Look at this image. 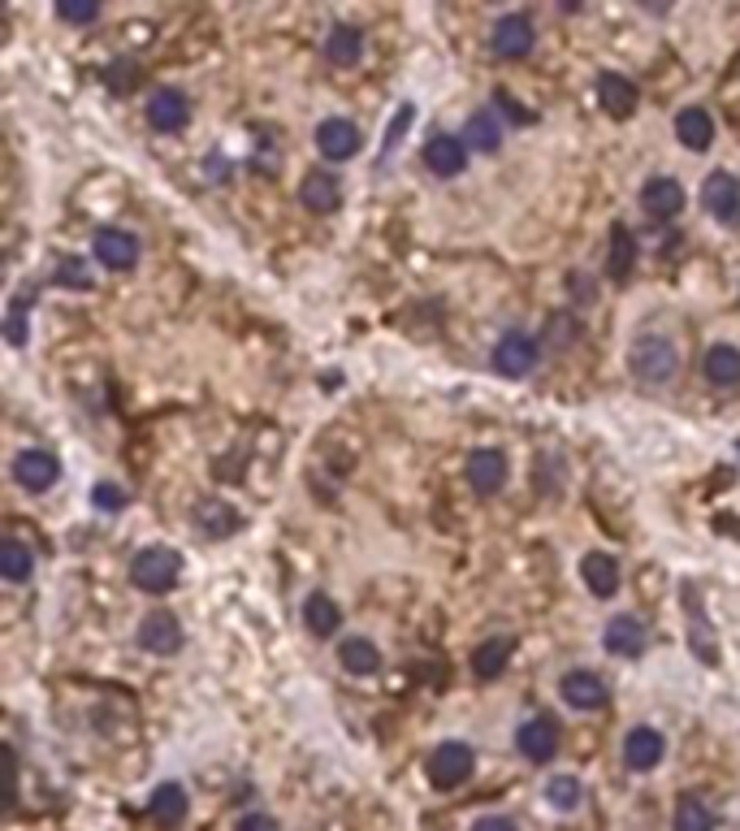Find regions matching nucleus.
<instances>
[{"instance_id": "7ed1b4c3", "label": "nucleus", "mask_w": 740, "mask_h": 831, "mask_svg": "<svg viewBox=\"0 0 740 831\" xmlns=\"http://www.w3.org/2000/svg\"><path fill=\"white\" fill-rule=\"evenodd\" d=\"M684 615H689V650L693 659H701L706 667L719 663V636H714V624L706 615V597L693 581H684Z\"/></svg>"}, {"instance_id": "423d86ee", "label": "nucleus", "mask_w": 740, "mask_h": 831, "mask_svg": "<svg viewBox=\"0 0 740 831\" xmlns=\"http://www.w3.org/2000/svg\"><path fill=\"white\" fill-rule=\"evenodd\" d=\"M537 364H542V343H537L533 334L511 329V334L499 338V347H494V368H499L503 377H529Z\"/></svg>"}, {"instance_id": "49530a36", "label": "nucleus", "mask_w": 740, "mask_h": 831, "mask_svg": "<svg viewBox=\"0 0 740 831\" xmlns=\"http://www.w3.org/2000/svg\"><path fill=\"white\" fill-rule=\"evenodd\" d=\"M494 100H499V105H503V113H506V118H511V121H529V113H524V109H520V105H515V100H511V96H506V91H499V96H494Z\"/></svg>"}, {"instance_id": "37998d69", "label": "nucleus", "mask_w": 740, "mask_h": 831, "mask_svg": "<svg viewBox=\"0 0 740 831\" xmlns=\"http://www.w3.org/2000/svg\"><path fill=\"white\" fill-rule=\"evenodd\" d=\"M234 831H282V828H277V819H269V814H247V819H238Z\"/></svg>"}, {"instance_id": "6e6552de", "label": "nucleus", "mask_w": 740, "mask_h": 831, "mask_svg": "<svg viewBox=\"0 0 740 831\" xmlns=\"http://www.w3.org/2000/svg\"><path fill=\"white\" fill-rule=\"evenodd\" d=\"M187 121H191V100H187V91H178V87H156L152 96H148V126H152V130H160V135H178V130H187Z\"/></svg>"}, {"instance_id": "393cba45", "label": "nucleus", "mask_w": 740, "mask_h": 831, "mask_svg": "<svg viewBox=\"0 0 740 831\" xmlns=\"http://www.w3.org/2000/svg\"><path fill=\"white\" fill-rule=\"evenodd\" d=\"M675 139L689 148V152H706L710 144H714V121H710V113L706 109H680L675 113Z\"/></svg>"}, {"instance_id": "39448f33", "label": "nucleus", "mask_w": 740, "mask_h": 831, "mask_svg": "<svg viewBox=\"0 0 740 831\" xmlns=\"http://www.w3.org/2000/svg\"><path fill=\"white\" fill-rule=\"evenodd\" d=\"M61 476V459L48 451V446H27L13 455V481L27 489V494H48Z\"/></svg>"}, {"instance_id": "e433bc0d", "label": "nucleus", "mask_w": 740, "mask_h": 831, "mask_svg": "<svg viewBox=\"0 0 740 831\" xmlns=\"http://www.w3.org/2000/svg\"><path fill=\"white\" fill-rule=\"evenodd\" d=\"M27 308H31V295H27V290L9 299V320H4L9 347H27Z\"/></svg>"}, {"instance_id": "c85d7f7f", "label": "nucleus", "mask_w": 740, "mask_h": 831, "mask_svg": "<svg viewBox=\"0 0 740 831\" xmlns=\"http://www.w3.org/2000/svg\"><path fill=\"white\" fill-rule=\"evenodd\" d=\"M325 57L334 66H355L364 57V31L359 27H347V22H334L329 36H325Z\"/></svg>"}, {"instance_id": "79ce46f5", "label": "nucleus", "mask_w": 740, "mask_h": 831, "mask_svg": "<svg viewBox=\"0 0 740 831\" xmlns=\"http://www.w3.org/2000/svg\"><path fill=\"white\" fill-rule=\"evenodd\" d=\"M568 295H572L576 304H593V299H598V286H593V277L589 274L572 269V274H568Z\"/></svg>"}, {"instance_id": "9b49d317", "label": "nucleus", "mask_w": 740, "mask_h": 831, "mask_svg": "<svg viewBox=\"0 0 740 831\" xmlns=\"http://www.w3.org/2000/svg\"><path fill=\"white\" fill-rule=\"evenodd\" d=\"M490 43H494V52H499L503 61H520V57H529V52H533L537 31H533V22H529L524 13H503V18L494 22V36H490Z\"/></svg>"}, {"instance_id": "aec40b11", "label": "nucleus", "mask_w": 740, "mask_h": 831, "mask_svg": "<svg viewBox=\"0 0 740 831\" xmlns=\"http://www.w3.org/2000/svg\"><path fill=\"white\" fill-rule=\"evenodd\" d=\"M641 208H645L654 221H671V217L684 212V187H680L675 178L659 174V178H650V182L641 187Z\"/></svg>"}, {"instance_id": "9d476101", "label": "nucleus", "mask_w": 740, "mask_h": 831, "mask_svg": "<svg viewBox=\"0 0 740 831\" xmlns=\"http://www.w3.org/2000/svg\"><path fill=\"white\" fill-rule=\"evenodd\" d=\"M91 251H96V260H100L105 269L126 274V269H135V260H139V238L130 235V230L105 226V230H96V238H91Z\"/></svg>"}, {"instance_id": "5701e85b", "label": "nucleus", "mask_w": 740, "mask_h": 831, "mask_svg": "<svg viewBox=\"0 0 740 831\" xmlns=\"http://www.w3.org/2000/svg\"><path fill=\"white\" fill-rule=\"evenodd\" d=\"M581 581L589 585V594L593 597H611L615 590H620V563H615V554L606 551H589L581 558Z\"/></svg>"}, {"instance_id": "f3484780", "label": "nucleus", "mask_w": 740, "mask_h": 831, "mask_svg": "<svg viewBox=\"0 0 740 831\" xmlns=\"http://www.w3.org/2000/svg\"><path fill=\"white\" fill-rule=\"evenodd\" d=\"M662 758H667V741H662L659 728H632L628 736H623V762H628V771H654Z\"/></svg>"}, {"instance_id": "ea45409f", "label": "nucleus", "mask_w": 740, "mask_h": 831, "mask_svg": "<svg viewBox=\"0 0 740 831\" xmlns=\"http://www.w3.org/2000/svg\"><path fill=\"white\" fill-rule=\"evenodd\" d=\"M57 18L70 22V27H87V22L100 18V4H87V0H61V4H57Z\"/></svg>"}, {"instance_id": "4468645a", "label": "nucleus", "mask_w": 740, "mask_h": 831, "mask_svg": "<svg viewBox=\"0 0 740 831\" xmlns=\"http://www.w3.org/2000/svg\"><path fill=\"white\" fill-rule=\"evenodd\" d=\"M559 693H563V702L572 706V711H602L606 706V680L598 672H589V667H576V672H568L563 680H559Z\"/></svg>"}, {"instance_id": "c756f323", "label": "nucleus", "mask_w": 740, "mask_h": 831, "mask_svg": "<svg viewBox=\"0 0 740 831\" xmlns=\"http://www.w3.org/2000/svg\"><path fill=\"white\" fill-rule=\"evenodd\" d=\"M511 654H515V641H511V636H490L485 645H476L472 672L481 675V680H499V675L506 672V663H511Z\"/></svg>"}, {"instance_id": "c03bdc74", "label": "nucleus", "mask_w": 740, "mask_h": 831, "mask_svg": "<svg viewBox=\"0 0 740 831\" xmlns=\"http://www.w3.org/2000/svg\"><path fill=\"white\" fill-rule=\"evenodd\" d=\"M105 79H109V87H114V91H126V87H130V79H135V75H130V61H117L114 70H105Z\"/></svg>"}, {"instance_id": "473e14b6", "label": "nucleus", "mask_w": 740, "mask_h": 831, "mask_svg": "<svg viewBox=\"0 0 740 831\" xmlns=\"http://www.w3.org/2000/svg\"><path fill=\"white\" fill-rule=\"evenodd\" d=\"M632 269H637V238H632V230H628V226H615V230H611L606 274L615 277V281H628V277H632Z\"/></svg>"}, {"instance_id": "1a4fd4ad", "label": "nucleus", "mask_w": 740, "mask_h": 831, "mask_svg": "<svg viewBox=\"0 0 740 831\" xmlns=\"http://www.w3.org/2000/svg\"><path fill=\"white\" fill-rule=\"evenodd\" d=\"M135 641H139V650H148V654H156V659H165V654L182 650V624H178L174 611H152V615L139 620Z\"/></svg>"}, {"instance_id": "2f4dec72", "label": "nucleus", "mask_w": 740, "mask_h": 831, "mask_svg": "<svg viewBox=\"0 0 740 831\" xmlns=\"http://www.w3.org/2000/svg\"><path fill=\"white\" fill-rule=\"evenodd\" d=\"M338 624H343V611H338V602L329 594H312L308 602H304V629H308L312 636H334Z\"/></svg>"}, {"instance_id": "f704fd0d", "label": "nucleus", "mask_w": 740, "mask_h": 831, "mask_svg": "<svg viewBox=\"0 0 740 831\" xmlns=\"http://www.w3.org/2000/svg\"><path fill=\"white\" fill-rule=\"evenodd\" d=\"M675 831H714V810L701 797H684L675 805Z\"/></svg>"}, {"instance_id": "4be33fe9", "label": "nucleus", "mask_w": 740, "mask_h": 831, "mask_svg": "<svg viewBox=\"0 0 740 831\" xmlns=\"http://www.w3.org/2000/svg\"><path fill=\"white\" fill-rule=\"evenodd\" d=\"M195 528H199L208 542H226V537H234V533L243 528V515L234 512L230 503H221V498H204V503L195 507Z\"/></svg>"}, {"instance_id": "20e7f679", "label": "nucleus", "mask_w": 740, "mask_h": 831, "mask_svg": "<svg viewBox=\"0 0 740 831\" xmlns=\"http://www.w3.org/2000/svg\"><path fill=\"white\" fill-rule=\"evenodd\" d=\"M472 771H476V758H472V750H467L464 741H446V745H437L433 758H428V780H433V789L442 792L467 784Z\"/></svg>"}, {"instance_id": "b1692460", "label": "nucleus", "mask_w": 740, "mask_h": 831, "mask_svg": "<svg viewBox=\"0 0 740 831\" xmlns=\"http://www.w3.org/2000/svg\"><path fill=\"white\" fill-rule=\"evenodd\" d=\"M706 382L719 390H737L740 386V347L732 343H714L706 352Z\"/></svg>"}, {"instance_id": "4c0bfd02", "label": "nucleus", "mask_w": 740, "mask_h": 831, "mask_svg": "<svg viewBox=\"0 0 740 831\" xmlns=\"http://www.w3.org/2000/svg\"><path fill=\"white\" fill-rule=\"evenodd\" d=\"M52 281L66 286V290H91V286H96V281H91V269H87L82 260H75V256L61 260V265L52 269Z\"/></svg>"}, {"instance_id": "f8f14e48", "label": "nucleus", "mask_w": 740, "mask_h": 831, "mask_svg": "<svg viewBox=\"0 0 740 831\" xmlns=\"http://www.w3.org/2000/svg\"><path fill=\"white\" fill-rule=\"evenodd\" d=\"M593 91H598V105H602V113L606 118H632L637 113V105H641V91H637V82L623 79V75H615V70H602L598 75V82H593Z\"/></svg>"}, {"instance_id": "72a5a7b5", "label": "nucleus", "mask_w": 740, "mask_h": 831, "mask_svg": "<svg viewBox=\"0 0 740 831\" xmlns=\"http://www.w3.org/2000/svg\"><path fill=\"white\" fill-rule=\"evenodd\" d=\"M545 343L554 352H572L581 343V320H576V313H554V317L545 320Z\"/></svg>"}, {"instance_id": "ddd939ff", "label": "nucleus", "mask_w": 740, "mask_h": 831, "mask_svg": "<svg viewBox=\"0 0 740 831\" xmlns=\"http://www.w3.org/2000/svg\"><path fill=\"white\" fill-rule=\"evenodd\" d=\"M364 148V135L359 126L347 118H325L316 126V152L325 160H351L355 152Z\"/></svg>"}, {"instance_id": "a211bd4d", "label": "nucleus", "mask_w": 740, "mask_h": 831, "mask_svg": "<svg viewBox=\"0 0 740 831\" xmlns=\"http://www.w3.org/2000/svg\"><path fill=\"white\" fill-rule=\"evenodd\" d=\"M299 199H304V208L320 212V217L338 212V208H343V182H338V174H329V169H308V178L299 182Z\"/></svg>"}, {"instance_id": "f257e3e1", "label": "nucleus", "mask_w": 740, "mask_h": 831, "mask_svg": "<svg viewBox=\"0 0 740 831\" xmlns=\"http://www.w3.org/2000/svg\"><path fill=\"white\" fill-rule=\"evenodd\" d=\"M628 373H632V382H641L645 390L671 386L675 373H680V352H675L671 338H662V334H641V338L628 347Z\"/></svg>"}, {"instance_id": "c9c22d12", "label": "nucleus", "mask_w": 740, "mask_h": 831, "mask_svg": "<svg viewBox=\"0 0 740 831\" xmlns=\"http://www.w3.org/2000/svg\"><path fill=\"white\" fill-rule=\"evenodd\" d=\"M581 797H584V784L576 775H554V780L545 784V801H550L554 810H563V814H572V810L581 805Z\"/></svg>"}, {"instance_id": "58836bf2", "label": "nucleus", "mask_w": 740, "mask_h": 831, "mask_svg": "<svg viewBox=\"0 0 740 831\" xmlns=\"http://www.w3.org/2000/svg\"><path fill=\"white\" fill-rule=\"evenodd\" d=\"M412 118H416V105H407V100H403V105H398V113H394V121H389V130H386V144H382V160L398 152V144H403V135H407Z\"/></svg>"}, {"instance_id": "412c9836", "label": "nucleus", "mask_w": 740, "mask_h": 831, "mask_svg": "<svg viewBox=\"0 0 740 831\" xmlns=\"http://www.w3.org/2000/svg\"><path fill=\"white\" fill-rule=\"evenodd\" d=\"M602 645H606L615 659H641L645 645H650V633H645V624H641L637 615H615V620L606 624V633H602Z\"/></svg>"}, {"instance_id": "a878e982", "label": "nucleus", "mask_w": 740, "mask_h": 831, "mask_svg": "<svg viewBox=\"0 0 740 831\" xmlns=\"http://www.w3.org/2000/svg\"><path fill=\"white\" fill-rule=\"evenodd\" d=\"M187 789L182 784H160V789L152 792V801H148V814H152L156 828H178L182 819H187Z\"/></svg>"}, {"instance_id": "2eb2a0df", "label": "nucleus", "mask_w": 740, "mask_h": 831, "mask_svg": "<svg viewBox=\"0 0 740 831\" xmlns=\"http://www.w3.org/2000/svg\"><path fill=\"white\" fill-rule=\"evenodd\" d=\"M464 473H467V485H472L481 498H490V494H499L506 485V455L494 451V446H481V451L467 455Z\"/></svg>"}, {"instance_id": "a18cd8bd", "label": "nucleus", "mask_w": 740, "mask_h": 831, "mask_svg": "<svg viewBox=\"0 0 740 831\" xmlns=\"http://www.w3.org/2000/svg\"><path fill=\"white\" fill-rule=\"evenodd\" d=\"M472 831H515V823H511V819H503V814H490V819H481Z\"/></svg>"}, {"instance_id": "6ab92c4d", "label": "nucleus", "mask_w": 740, "mask_h": 831, "mask_svg": "<svg viewBox=\"0 0 740 831\" xmlns=\"http://www.w3.org/2000/svg\"><path fill=\"white\" fill-rule=\"evenodd\" d=\"M515 750L524 753L529 762H550L554 750H559V723L545 719V714L529 719V723H520V732H515Z\"/></svg>"}, {"instance_id": "7c9ffc66", "label": "nucleus", "mask_w": 740, "mask_h": 831, "mask_svg": "<svg viewBox=\"0 0 740 831\" xmlns=\"http://www.w3.org/2000/svg\"><path fill=\"white\" fill-rule=\"evenodd\" d=\"M31 572H36V551L27 542H18V537H4L0 542V576L9 585H22Z\"/></svg>"}, {"instance_id": "dca6fc26", "label": "nucleus", "mask_w": 740, "mask_h": 831, "mask_svg": "<svg viewBox=\"0 0 740 831\" xmlns=\"http://www.w3.org/2000/svg\"><path fill=\"white\" fill-rule=\"evenodd\" d=\"M425 165H428V174H437V178H460V174L467 169L464 135H446V130H437V135L425 144Z\"/></svg>"}, {"instance_id": "0eeeda50", "label": "nucleus", "mask_w": 740, "mask_h": 831, "mask_svg": "<svg viewBox=\"0 0 740 831\" xmlns=\"http://www.w3.org/2000/svg\"><path fill=\"white\" fill-rule=\"evenodd\" d=\"M701 208L719 221V226H737L740 221V178L719 169L701 182Z\"/></svg>"}, {"instance_id": "a19ab883", "label": "nucleus", "mask_w": 740, "mask_h": 831, "mask_svg": "<svg viewBox=\"0 0 740 831\" xmlns=\"http://www.w3.org/2000/svg\"><path fill=\"white\" fill-rule=\"evenodd\" d=\"M91 503H96L100 512H121V507H126V494L117 489L114 481H100V485L91 489Z\"/></svg>"}, {"instance_id": "bb28decb", "label": "nucleus", "mask_w": 740, "mask_h": 831, "mask_svg": "<svg viewBox=\"0 0 740 831\" xmlns=\"http://www.w3.org/2000/svg\"><path fill=\"white\" fill-rule=\"evenodd\" d=\"M464 144H467V152L494 157V152L503 148V126H499V118H494L490 109L472 113V118H467V126H464Z\"/></svg>"}, {"instance_id": "cd10ccee", "label": "nucleus", "mask_w": 740, "mask_h": 831, "mask_svg": "<svg viewBox=\"0 0 740 831\" xmlns=\"http://www.w3.org/2000/svg\"><path fill=\"white\" fill-rule=\"evenodd\" d=\"M338 663H343V672H351V675H377L382 672V650H377L368 636H347V641L338 645Z\"/></svg>"}, {"instance_id": "f03ea898", "label": "nucleus", "mask_w": 740, "mask_h": 831, "mask_svg": "<svg viewBox=\"0 0 740 831\" xmlns=\"http://www.w3.org/2000/svg\"><path fill=\"white\" fill-rule=\"evenodd\" d=\"M182 576V554L169 551V546H144V551L130 558V581L139 594H169Z\"/></svg>"}]
</instances>
